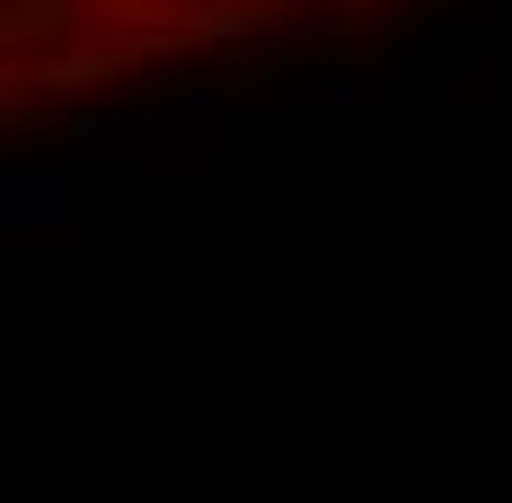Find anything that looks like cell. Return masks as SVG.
<instances>
[{"label": "cell", "mask_w": 512, "mask_h": 503, "mask_svg": "<svg viewBox=\"0 0 512 503\" xmlns=\"http://www.w3.org/2000/svg\"><path fill=\"white\" fill-rule=\"evenodd\" d=\"M9 221H71V177L62 168H0V230Z\"/></svg>", "instance_id": "cell-1"}, {"label": "cell", "mask_w": 512, "mask_h": 503, "mask_svg": "<svg viewBox=\"0 0 512 503\" xmlns=\"http://www.w3.org/2000/svg\"><path fill=\"white\" fill-rule=\"evenodd\" d=\"M62 9H71V0H18V9H0V53L27 45V36H53V27H62Z\"/></svg>", "instance_id": "cell-2"}, {"label": "cell", "mask_w": 512, "mask_h": 503, "mask_svg": "<svg viewBox=\"0 0 512 503\" xmlns=\"http://www.w3.org/2000/svg\"><path fill=\"white\" fill-rule=\"evenodd\" d=\"M71 142H80V151H106V142H115V124H106V115H71Z\"/></svg>", "instance_id": "cell-3"}]
</instances>
